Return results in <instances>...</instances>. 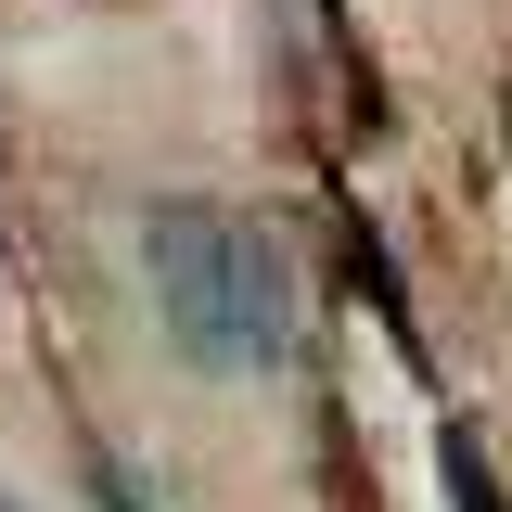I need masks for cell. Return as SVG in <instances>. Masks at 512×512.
I'll return each instance as SVG.
<instances>
[{
    "instance_id": "1",
    "label": "cell",
    "mask_w": 512,
    "mask_h": 512,
    "mask_svg": "<svg viewBox=\"0 0 512 512\" xmlns=\"http://www.w3.org/2000/svg\"><path fill=\"white\" fill-rule=\"evenodd\" d=\"M141 269H154V308L205 372H282L295 359V256L269 244L256 218L218 205H154L141 218Z\"/></svg>"
},
{
    "instance_id": "2",
    "label": "cell",
    "mask_w": 512,
    "mask_h": 512,
    "mask_svg": "<svg viewBox=\"0 0 512 512\" xmlns=\"http://www.w3.org/2000/svg\"><path fill=\"white\" fill-rule=\"evenodd\" d=\"M448 500H461V512H500V487H487V461H474L461 436H448Z\"/></svg>"
}]
</instances>
